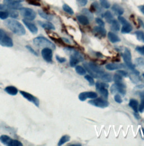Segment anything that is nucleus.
<instances>
[{
	"instance_id": "obj_29",
	"label": "nucleus",
	"mask_w": 144,
	"mask_h": 146,
	"mask_svg": "<svg viewBox=\"0 0 144 146\" xmlns=\"http://www.w3.org/2000/svg\"><path fill=\"white\" fill-rule=\"evenodd\" d=\"M71 140V137L68 135H63L60 139L57 145L59 146H62L63 145L64 143L70 141Z\"/></svg>"
},
{
	"instance_id": "obj_56",
	"label": "nucleus",
	"mask_w": 144,
	"mask_h": 146,
	"mask_svg": "<svg viewBox=\"0 0 144 146\" xmlns=\"http://www.w3.org/2000/svg\"><path fill=\"white\" fill-rule=\"evenodd\" d=\"M69 146H82L81 144H79V143H77V144H73V145H69Z\"/></svg>"
},
{
	"instance_id": "obj_6",
	"label": "nucleus",
	"mask_w": 144,
	"mask_h": 146,
	"mask_svg": "<svg viewBox=\"0 0 144 146\" xmlns=\"http://www.w3.org/2000/svg\"><path fill=\"white\" fill-rule=\"evenodd\" d=\"M1 142L6 146H23V143L18 140L13 139L10 137L6 135H2L0 137Z\"/></svg>"
},
{
	"instance_id": "obj_41",
	"label": "nucleus",
	"mask_w": 144,
	"mask_h": 146,
	"mask_svg": "<svg viewBox=\"0 0 144 146\" xmlns=\"http://www.w3.org/2000/svg\"><path fill=\"white\" fill-rule=\"evenodd\" d=\"M85 78L87 80V82L89 83V84L91 86H93L95 84V81H94L93 78L92 76H91L89 75H86L85 76Z\"/></svg>"
},
{
	"instance_id": "obj_25",
	"label": "nucleus",
	"mask_w": 144,
	"mask_h": 146,
	"mask_svg": "<svg viewBox=\"0 0 144 146\" xmlns=\"http://www.w3.org/2000/svg\"><path fill=\"white\" fill-rule=\"evenodd\" d=\"M77 19L78 21L83 25H86L89 24V19L85 15H78L77 17Z\"/></svg>"
},
{
	"instance_id": "obj_5",
	"label": "nucleus",
	"mask_w": 144,
	"mask_h": 146,
	"mask_svg": "<svg viewBox=\"0 0 144 146\" xmlns=\"http://www.w3.org/2000/svg\"><path fill=\"white\" fill-rule=\"evenodd\" d=\"M0 45L6 47H12L14 46L13 39L1 29H0Z\"/></svg>"
},
{
	"instance_id": "obj_9",
	"label": "nucleus",
	"mask_w": 144,
	"mask_h": 146,
	"mask_svg": "<svg viewBox=\"0 0 144 146\" xmlns=\"http://www.w3.org/2000/svg\"><path fill=\"white\" fill-rule=\"evenodd\" d=\"M88 103L93 106L100 108H105L109 105V103L106 100L103 99L101 98H98L96 99L90 100Z\"/></svg>"
},
{
	"instance_id": "obj_48",
	"label": "nucleus",
	"mask_w": 144,
	"mask_h": 146,
	"mask_svg": "<svg viewBox=\"0 0 144 146\" xmlns=\"http://www.w3.org/2000/svg\"><path fill=\"white\" fill-rule=\"evenodd\" d=\"M56 60L59 62V63H64L66 61V59L64 58V57H60L58 55H56Z\"/></svg>"
},
{
	"instance_id": "obj_2",
	"label": "nucleus",
	"mask_w": 144,
	"mask_h": 146,
	"mask_svg": "<svg viewBox=\"0 0 144 146\" xmlns=\"http://www.w3.org/2000/svg\"><path fill=\"white\" fill-rule=\"evenodd\" d=\"M64 50L67 54L71 55L69 64L71 67H74L79 62H83L84 61L83 57L74 49L70 47H66L64 48Z\"/></svg>"
},
{
	"instance_id": "obj_13",
	"label": "nucleus",
	"mask_w": 144,
	"mask_h": 146,
	"mask_svg": "<svg viewBox=\"0 0 144 146\" xmlns=\"http://www.w3.org/2000/svg\"><path fill=\"white\" fill-rule=\"evenodd\" d=\"M3 4L7 7V8L13 10H20L22 6L19 2L15 0H5Z\"/></svg>"
},
{
	"instance_id": "obj_49",
	"label": "nucleus",
	"mask_w": 144,
	"mask_h": 146,
	"mask_svg": "<svg viewBox=\"0 0 144 146\" xmlns=\"http://www.w3.org/2000/svg\"><path fill=\"white\" fill-rule=\"evenodd\" d=\"M25 47L27 48V49L31 54H33V55H35V56H38L37 53L34 50V49H33L30 46H26Z\"/></svg>"
},
{
	"instance_id": "obj_33",
	"label": "nucleus",
	"mask_w": 144,
	"mask_h": 146,
	"mask_svg": "<svg viewBox=\"0 0 144 146\" xmlns=\"http://www.w3.org/2000/svg\"><path fill=\"white\" fill-rule=\"evenodd\" d=\"M38 14L39 15V16L41 17H42V18L45 19L47 20H53V17L51 16V15H49V14H47L46 13L43 11H41V10H39L38 11Z\"/></svg>"
},
{
	"instance_id": "obj_58",
	"label": "nucleus",
	"mask_w": 144,
	"mask_h": 146,
	"mask_svg": "<svg viewBox=\"0 0 144 146\" xmlns=\"http://www.w3.org/2000/svg\"><path fill=\"white\" fill-rule=\"evenodd\" d=\"M96 56H97L98 57H101V56H103V55H102V54H101V53H99V52H97V53H96Z\"/></svg>"
},
{
	"instance_id": "obj_7",
	"label": "nucleus",
	"mask_w": 144,
	"mask_h": 146,
	"mask_svg": "<svg viewBox=\"0 0 144 146\" xmlns=\"http://www.w3.org/2000/svg\"><path fill=\"white\" fill-rule=\"evenodd\" d=\"M122 57L127 66L132 71L135 70L136 66L132 62V55L129 49L126 48L124 53L122 54Z\"/></svg>"
},
{
	"instance_id": "obj_35",
	"label": "nucleus",
	"mask_w": 144,
	"mask_h": 146,
	"mask_svg": "<svg viewBox=\"0 0 144 146\" xmlns=\"http://www.w3.org/2000/svg\"><path fill=\"white\" fill-rule=\"evenodd\" d=\"M135 34L136 35L137 39L139 41L144 43V33L143 32L140 31H136L135 32Z\"/></svg>"
},
{
	"instance_id": "obj_8",
	"label": "nucleus",
	"mask_w": 144,
	"mask_h": 146,
	"mask_svg": "<svg viewBox=\"0 0 144 146\" xmlns=\"http://www.w3.org/2000/svg\"><path fill=\"white\" fill-rule=\"evenodd\" d=\"M20 14L21 15L28 20H33L36 18V12L29 8H26V7H21L20 9Z\"/></svg>"
},
{
	"instance_id": "obj_39",
	"label": "nucleus",
	"mask_w": 144,
	"mask_h": 146,
	"mask_svg": "<svg viewBox=\"0 0 144 146\" xmlns=\"http://www.w3.org/2000/svg\"><path fill=\"white\" fill-rule=\"evenodd\" d=\"M82 13H83L84 14L86 15V17H87L89 19H90V20L93 19L92 13L90 11V10H89L86 9H85L82 10Z\"/></svg>"
},
{
	"instance_id": "obj_57",
	"label": "nucleus",
	"mask_w": 144,
	"mask_h": 146,
	"mask_svg": "<svg viewBox=\"0 0 144 146\" xmlns=\"http://www.w3.org/2000/svg\"><path fill=\"white\" fill-rule=\"evenodd\" d=\"M63 39L65 41V42H66L67 43H70V41L68 40V39H66V38H63Z\"/></svg>"
},
{
	"instance_id": "obj_47",
	"label": "nucleus",
	"mask_w": 144,
	"mask_h": 146,
	"mask_svg": "<svg viewBox=\"0 0 144 146\" xmlns=\"http://www.w3.org/2000/svg\"><path fill=\"white\" fill-rule=\"evenodd\" d=\"M139 94L141 98V105L140 106L144 108V92H139Z\"/></svg>"
},
{
	"instance_id": "obj_50",
	"label": "nucleus",
	"mask_w": 144,
	"mask_h": 146,
	"mask_svg": "<svg viewBox=\"0 0 144 146\" xmlns=\"http://www.w3.org/2000/svg\"><path fill=\"white\" fill-rule=\"evenodd\" d=\"M118 20H119V22H120L123 25L128 23L126 19L125 18H123V17H118Z\"/></svg>"
},
{
	"instance_id": "obj_31",
	"label": "nucleus",
	"mask_w": 144,
	"mask_h": 146,
	"mask_svg": "<svg viewBox=\"0 0 144 146\" xmlns=\"http://www.w3.org/2000/svg\"><path fill=\"white\" fill-rule=\"evenodd\" d=\"M90 11L91 13L92 11H97V13H101V9L100 6L99 5L98 3L95 2H93V3H92V5L91 6V10Z\"/></svg>"
},
{
	"instance_id": "obj_15",
	"label": "nucleus",
	"mask_w": 144,
	"mask_h": 146,
	"mask_svg": "<svg viewBox=\"0 0 144 146\" xmlns=\"http://www.w3.org/2000/svg\"><path fill=\"white\" fill-rule=\"evenodd\" d=\"M110 92L111 94H116L119 93L121 94L122 96H125L126 93V91L125 88L118 86L116 83L113 84L110 87Z\"/></svg>"
},
{
	"instance_id": "obj_4",
	"label": "nucleus",
	"mask_w": 144,
	"mask_h": 146,
	"mask_svg": "<svg viewBox=\"0 0 144 146\" xmlns=\"http://www.w3.org/2000/svg\"><path fill=\"white\" fill-rule=\"evenodd\" d=\"M33 43L35 45L38 47L50 48L52 50H55L56 48V46L54 43L44 36L36 37L33 39Z\"/></svg>"
},
{
	"instance_id": "obj_24",
	"label": "nucleus",
	"mask_w": 144,
	"mask_h": 146,
	"mask_svg": "<svg viewBox=\"0 0 144 146\" xmlns=\"http://www.w3.org/2000/svg\"><path fill=\"white\" fill-rule=\"evenodd\" d=\"M99 79H101L105 82H111L112 81V76L110 74L108 73H104L101 74L99 77Z\"/></svg>"
},
{
	"instance_id": "obj_19",
	"label": "nucleus",
	"mask_w": 144,
	"mask_h": 146,
	"mask_svg": "<svg viewBox=\"0 0 144 146\" xmlns=\"http://www.w3.org/2000/svg\"><path fill=\"white\" fill-rule=\"evenodd\" d=\"M38 24L43 28L49 29V30H55V28L54 27V25L50 23V22H43V21H38Z\"/></svg>"
},
{
	"instance_id": "obj_27",
	"label": "nucleus",
	"mask_w": 144,
	"mask_h": 146,
	"mask_svg": "<svg viewBox=\"0 0 144 146\" xmlns=\"http://www.w3.org/2000/svg\"><path fill=\"white\" fill-rule=\"evenodd\" d=\"M110 24L111 25V29L114 31L118 32L120 30V24L117 20L113 19Z\"/></svg>"
},
{
	"instance_id": "obj_40",
	"label": "nucleus",
	"mask_w": 144,
	"mask_h": 146,
	"mask_svg": "<svg viewBox=\"0 0 144 146\" xmlns=\"http://www.w3.org/2000/svg\"><path fill=\"white\" fill-rule=\"evenodd\" d=\"M100 2L101 6L105 9H109L110 7V4L108 0H100Z\"/></svg>"
},
{
	"instance_id": "obj_60",
	"label": "nucleus",
	"mask_w": 144,
	"mask_h": 146,
	"mask_svg": "<svg viewBox=\"0 0 144 146\" xmlns=\"http://www.w3.org/2000/svg\"><path fill=\"white\" fill-rule=\"evenodd\" d=\"M143 77H144V73H143Z\"/></svg>"
},
{
	"instance_id": "obj_10",
	"label": "nucleus",
	"mask_w": 144,
	"mask_h": 146,
	"mask_svg": "<svg viewBox=\"0 0 144 146\" xmlns=\"http://www.w3.org/2000/svg\"><path fill=\"white\" fill-rule=\"evenodd\" d=\"M108 87H109L108 84L103 82H97L96 83V90L106 99L108 98V95H109V92L107 90Z\"/></svg>"
},
{
	"instance_id": "obj_28",
	"label": "nucleus",
	"mask_w": 144,
	"mask_h": 146,
	"mask_svg": "<svg viewBox=\"0 0 144 146\" xmlns=\"http://www.w3.org/2000/svg\"><path fill=\"white\" fill-rule=\"evenodd\" d=\"M135 64L141 69H144V58L138 57L135 59Z\"/></svg>"
},
{
	"instance_id": "obj_53",
	"label": "nucleus",
	"mask_w": 144,
	"mask_h": 146,
	"mask_svg": "<svg viewBox=\"0 0 144 146\" xmlns=\"http://www.w3.org/2000/svg\"><path fill=\"white\" fill-rule=\"evenodd\" d=\"M7 9V7L3 4H0V11H5Z\"/></svg>"
},
{
	"instance_id": "obj_37",
	"label": "nucleus",
	"mask_w": 144,
	"mask_h": 146,
	"mask_svg": "<svg viewBox=\"0 0 144 146\" xmlns=\"http://www.w3.org/2000/svg\"><path fill=\"white\" fill-rule=\"evenodd\" d=\"M75 71L80 75H85L86 74V70L81 66H77L75 67Z\"/></svg>"
},
{
	"instance_id": "obj_52",
	"label": "nucleus",
	"mask_w": 144,
	"mask_h": 146,
	"mask_svg": "<svg viewBox=\"0 0 144 146\" xmlns=\"http://www.w3.org/2000/svg\"><path fill=\"white\" fill-rule=\"evenodd\" d=\"M77 1L81 6H84L87 3V0H77Z\"/></svg>"
},
{
	"instance_id": "obj_11",
	"label": "nucleus",
	"mask_w": 144,
	"mask_h": 146,
	"mask_svg": "<svg viewBox=\"0 0 144 146\" xmlns=\"http://www.w3.org/2000/svg\"><path fill=\"white\" fill-rule=\"evenodd\" d=\"M20 93L24 98L33 104L37 108L39 107V100L37 97L27 92L20 91Z\"/></svg>"
},
{
	"instance_id": "obj_42",
	"label": "nucleus",
	"mask_w": 144,
	"mask_h": 146,
	"mask_svg": "<svg viewBox=\"0 0 144 146\" xmlns=\"http://www.w3.org/2000/svg\"><path fill=\"white\" fill-rule=\"evenodd\" d=\"M9 14L5 11H0V19L2 20H5L9 17Z\"/></svg>"
},
{
	"instance_id": "obj_23",
	"label": "nucleus",
	"mask_w": 144,
	"mask_h": 146,
	"mask_svg": "<svg viewBox=\"0 0 144 146\" xmlns=\"http://www.w3.org/2000/svg\"><path fill=\"white\" fill-rule=\"evenodd\" d=\"M93 30L94 31L98 33L99 35H100V36L104 37L106 36V34H107V31L106 30L104 29V27H101V26H98V27H95L94 28H93Z\"/></svg>"
},
{
	"instance_id": "obj_44",
	"label": "nucleus",
	"mask_w": 144,
	"mask_h": 146,
	"mask_svg": "<svg viewBox=\"0 0 144 146\" xmlns=\"http://www.w3.org/2000/svg\"><path fill=\"white\" fill-rule=\"evenodd\" d=\"M135 50L140 54L144 56V46H137L136 47Z\"/></svg>"
},
{
	"instance_id": "obj_38",
	"label": "nucleus",
	"mask_w": 144,
	"mask_h": 146,
	"mask_svg": "<svg viewBox=\"0 0 144 146\" xmlns=\"http://www.w3.org/2000/svg\"><path fill=\"white\" fill-rule=\"evenodd\" d=\"M63 9L64 11H65L66 13H68V14H70V15H73V14H74V11H73V9H72V8H71L70 6H68V5H67V4L63 5Z\"/></svg>"
},
{
	"instance_id": "obj_45",
	"label": "nucleus",
	"mask_w": 144,
	"mask_h": 146,
	"mask_svg": "<svg viewBox=\"0 0 144 146\" xmlns=\"http://www.w3.org/2000/svg\"><path fill=\"white\" fill-rule=\"evenodd\" d=\"M95 20H96V22L99 25V26L104 27V26H105V23H104V21H103L101 19L99 18H96Z\"/></svg>"
},
{
	"instance_id": "obj_1",
	"label": "nucleus",
	"mask_w": 144,
	"mask_h": 146,
	"mask_svg": "<svg viewBox=\"0 0 144 146\" xmlns=\"http://www.w3.org/2000/svg\"><path fill=\"white\" fill-rule=\"evenodd\" d=\"M5 24L13 33L17 35L23 36L25 34V29L23 25L15 20H7L5 22Z\"/></svg>"
},
{
	"instance_id": "obj_17",
	"label": "nucleus",
	"mask_w": 144,
	"mask_h": 146,
	"mask_svg": "<svg viewBox=\"0 0 144 146\" xmlns=\"http://www.w3.org/2000/svg\"><path fill=\"white\" fill-rule=\"evenodd\" d=\"M106 69L108 70L113 71V70H119L121 69H123L125 68L126 66L125 65L122 64H114V63H110L108 64L106 66Z\"/></svg>"
},
{
	"instance_id": "obj_21",
	"label": "nucleus",
	"mask_w": 144,
	"mask_h": 146,
	"mask_svg": "<svg viewBox=\"0 0 144 146\" xmlns=\"http://www.w3.org/2000/svg\"><path fill=\"white\" fill-rule=\"evenodd\" d=\"M111 9L113 11L118 15H122L124 13V9L121 6L117 4L113 5Z\"/></svg>"
},
{
	"instance_id": "obj_34",
	"label": "nucleus",
	"mask_w": 144,
	"mask_h": 146,
	"mask_svg": "<svg viewBox=\"0 0 144 146\" xmlns=\"http://www.w3.org/2000/svg\"><path fill=\"white\" fill-rule=\"evenodd\" d=\"M103 17H104L105 19H106V21L108 22V23H110H110L112 21V20L114 19L113 15L109 11L105 12L104 13V14L103 15Z\"/></svg>"
},
{
	"instance_id": "obj_18",
	"label": "nucleus",
	"mask_w": 144,
	"mask_h": 146,
	"mask_svg": "<svg viewBox=\"0 0 144 146\" xmlns=\"http://www.w3.org/2000/svg\"><path fill=\"white\" fill-rule=\"evenodd\" d=\"M5 91L11 96H16L18 93V90L14 86H10L5 88Z\"/></svg>"
},
{
	"instance_id": "obj_14",
	"label": "nucleus",
	"mask_w": 144,
	"mask_h": 146,
	"mask_svg": "<svg viewBox=\"0 0 144 146\" xmlns=\"http://www.w3.org/2000/svg\"><path fill=\"white\" fill-rule=\"evenodd\" d=\"M97 94L94 92H84L79 94L78 98L81 101H85L87 98L94 99L97 98Z\"/></svg>"
},
{
	"instance_id": "obj_55",
	"label": "nucleus",
	"mask_w": 144,
	"mask_h": 146,
	"mask_svg": "<svg viewBox=\"0 0 144 146\" xmlns=\"http://www.w3.org/2000/svg\"><path fill=\"white\" fill-rule=\"evenodd\" d=\"M133 115H135V117H136V118L137 120H139V119L140 118V117L139 115L137 113V112H135V113H133Z\"/></svg>"
},
{
	"instance_id": "obj_43",
	"label": "nucleus",
	"mask_w": 144,
	"mask_h": 146,
	"mask_svg": "<svg viewBox=\"0 0 144 146\" xmlns=\"http://www.w3.org/2000/svg\"><path fill=\"white\" fill-rule=\"evenodd\" d=\"M27 1L29 3L34 6H40L41 3L39 2V0H27Z\"/></svg>"
},
{
	"instance_id": "obj_36",
	"label": "nucleus",
	"mask_w": 144,
	"mask_h": 146,
	"mask_svg": "<svg viewBox=\"0 0 144 146\" xmlns=\"http://www.w3.org/2000/svg\"><path fill=\"white\" fill-rule=\"evenodd\" d=\"M113 80H114L115 83H123V82H122V80H123L122 76H121L118 73H117V74H114V78H113Z\"/></svg>"
},
{
	"instance_id": "obj_46",
	"label": "nucleus",
	"mask_w": 144,
	"mask_h": 146,
	"mask_svg": "<svg viewBox=\"0 0 144 146\" xmlns=\"http://www.w3.org/2000/svg\"><path fill=\"white\" fill-rule=\"evenodd\" d=\"M114 100H115V101L116 102H117V103H118V104H121V103H122V102H123V101H122V100L121 96H120L119 94H116V95H115V96H114Z\"/></svg>"
},
{
	"instance_id": "obj_59",
	"label": "nucleus",
	"mask_w": 144,
	"mask_h": 146,
	"mask_svg": "<svg viewBox=\"0 0 144 146\" xmlns=\"http://www.w3.org/2000/svg\"><path fill=\"white\" fill-rule=\"evenodd\" d=\"M15 1H18V2H19L23 1V0H15Z\"/></svg>"
},
{
	"instance_id": "obj_32",
	"label": "nucleus",
	"mask_w": 144,
	"mask_h": 146,
	"mask_svg": "<svg viewBox=\"0 0 144 146\" xmlns=\"http://www.w3.org/2000/svg\"><path fill=\"white\" fill-rule=\"evenodd\" d=\"M5 11L7 12V13L9 14V16L11 18H17L19 16L18 13L16 11V10H13V9H10L7 8L6 10H5Z\"/></svg>"
},
{
	"instance_id": "obj_12",
	"label": "nucleus",
	"mask_w": 144,
	"mask_h": 146,
	"mask_svg": "<svg viewBox=\"0 0 144 146\" xmlns=\"http://www.w3.org/2000/svg\"><path fill=\"white\" fill-rule=\"evenodd\" d=\"M41 55L46 62L49 63L53 62V51L50 48H44L41 51Z\"/></svg>"
},
{
	"instance_id": "obj_16",
	"label": "nucleus",
	"mask_w": 144,
	"mask_h": 146,
	"mask_svg": "<svg viewBox=\"0 0 144 146\" xmlns=\"http://www.w3.org/2000/svg\"><path fill=\"white\" fill-rule=\"evenodd\" d=\"M23 22L32 33L34 35H36L37 33L38 28L35 24L29 22L28 20H26V19H23Z\"/></svg>"
},
{
	"instance_id": "obj_54",
	"label": "nucleus",
	"mask_w": 144,
	"mask_h": 146,
	"mask_svg": "<svg viewBox=\"0 0 144 146\" xmlns=\"http://www.w3.org/2000/svg\"><path fill=\"white\" fill-rule=\"evenodd\" d=\"M139 9H140V11H141L143 14H144V5H141V6H139Z\"/></svg>"
},
{
	"instance_id": "obj_20",
	"label": "nucleus",
	"mask_w": 144,
	"mask_h": 146,
	"mask_svg": "<svg viewBox=\"0 0 144 146\" xmlns=\"http://www.w3.org/2000/svg\"><path fill=\"white\" fill-rule=\"evenodd\" d=\"M108 36L109 40L111 43H115L121 41V39L119 38V37L113 32H109Z\"/></svg>"
},
{
	"instance_id": "obj_26",
	"label": "nucleus",
	"mask_w": 144,
	"mask_h": 146,
	"mask_svg": "<svg viewBox=\"0 0 144 146\" xmlns=\"http://www.w3.org/2000/svg\"><path fill=\"white\" fill-rule=\"evenodd\" d=\"M132 31V27L129 23H128L123 25V27L121 30V32L123 34H127V33H130Z\"/></svg>"
},
{
	"instance_id": "obj_51",
	"label": "nucleus",
	"mask_w": 144,
	"mask_h": 146,
	"mask_svg": "<svg viewBox=\"0 0 144 146\" xmlns=\"http://www.w3.org/2000/svg\"><path fill=\"white\" fill-rule=\"evenodd\" d=\"M117 73H118L121 76H124V77H128V73L126 72V71H124V70H119L117 71Z\"/></svg>"
},
{
	"instance_id": "obj_30",
	"label": "nucleus",
	"mask_w": 144,
	"mask_h": 146,
	"mask_svg": "<svg viewBox=\"0 0 144 146\" xmlns=\"http://www.w3.org/2000/svg\"><path fill=\"white\" fill-rule=\"evenodd\" d=\"M129 78L133 83H137L139 82L141 80V79L139 76V74H137L133 72L129 75Z\"/></svg>"
},
{
	"instance_id": "obj_3",
	"label": "nucleus",
	"mask_w": 144,
	"mask_h": 146,
	"mask_svg": "<svg viewBox=\"0 0 144 146\" xmlns=\"http://www.w3.org/2000/svg\"><path fill=\"white\" fill-rule=\"evenodd\" d=\"M83 66L90 75L95 78H99L100 75L105 72L103 68L93 62H84Z\"/></svg>"
},
{
	"instance_id": "obj_22",
	"label": "nucleus",
	"mask_w": 144,
	"mask_h": 146,
	"mask_svg": "<svg viewBox=\"0 0 144 146\" xmlns=\"http://www.w3.org/2000/svg\"><path fill=\"white\" fill-rule=\"evenodd\" d=\"M129 106L133 109L135 112H138L139 102L136 100L131 99L129 102Z\"/></svg>"
}]
</instances>
